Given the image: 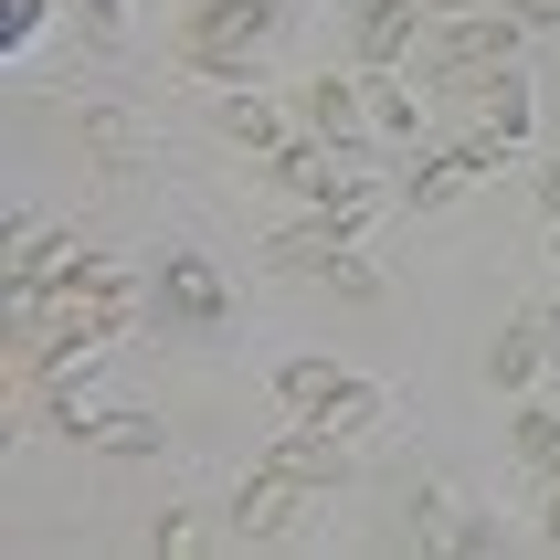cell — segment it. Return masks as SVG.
<instances>
[{
  "label": "cell",
  "instance_id": "15",
  "mask_svg": "<svg viewBox=\"0 0 560 560\" xmlns=\"http://www.w3.org/2000/svg\"><path fill=\"white\" fill-rule=\"evenodd\" d=\"M74 444H95V455H159L170 434H159L149 412H85V434H74Z\"/></svg>",
  "mask_w": 560,
  "mask_h": 560
},
{
  "label": "cell",
  "instance_id": "19",
  "mask_svg": "<svg viewBox=\"0 0 560 560\" xmlns=\"http://www.w3.org/2000/svg\"><path fill=\"white\" fill-rule=\"evenodd\" d=\"M85 43H95V54H117V43H127V0H85Z\"/></svg>",
  "mask_w": 560,
  "mask_h": 560
},
{
  "label": "cell",
  "instance_id": "13",
  "mask_svg": "<svg viewBox=\"0 0 560 560\" xmlns=\"http://www.w3.org/2000/svg\"><path fill=\"white\" fill-rule=\"evenodd\" d=\"M212 127L233 138V149H254V159H276V149H285V117L265 106V95H222V106H212Z\"/></svg>",
  "mask_w": 560,
  "mask_h": 560
},
{
  "label": "cell",
  "instance_id": "5",
  "mask_svg": "<svg viewBox=\"0 0 560 560\" xmlns=\"http://www.w3.org/2000/svg\"><path fill=\"white\" fill-rule=\"evenodd\" d=\"M222 276H212V254H170L159 265V317H180V328H222Z\"/></svg>",
  "mask_w": 560,
  "mask_h": 560
},
{
  "label": "cell",
  "instance_id": "17",
  "mask_svg": "<svg viewBox=\"0 0 560 560\" xmlns=\"http://www.w3.org/2000/svg\"><path fill=\"white\" fill-rule=\"evenodd\" d=\"M508 444H518V466L560 476V412H508Z\"/></svg>",
  "mask_w": 560,
  "mask_h": 560
},
{
  "label": "cell",
  "instance_id": "9",
  "mask_svg": "<svg viewBox=\"0 0 560 560\" xmlns=\"http://www.w3.org/2000/svg\"><path fill=\"white\" fill-rule=\"evenodd\" d=\"M296 498H307L296 476H265V466H254V476H244V498H233V529H244V539H285Z\"/></svg>",
  "mask_w": 560,
  "mask_h": 560
},
{
  "label": "cell",
  "instance_id": "25",
  "mask_svg": "<svg viewBox=\"0 0 560 560\" xmlns=\"http://www.w3.org/2000/svg\"><path fill=\"white\" fill-rule=\"evenodd\" d=\"M434 11H444V22H455V11H476V0H434Z\"/></svg>",
  "mask_w": 560,
  "mask_h": 560
},
{
  "label": "cell",
  "instance_id": "4",
  "mask_svg": "<svg viewBox=\"0 0 560 560\" xmlns=\"http://www.w3.org/2000/svg\"><path fill=\"white\" fill-rule=\"evenodd\" d=\"M498 159H508V149H487V138H455V149H434V159L402 180V201H412V212H444V201H466V190L487 180Z\"/></svg>",
  "mask_w": 560,
  "mask_h": 560
},
{
  "label": "cell",
  "instance_id": "16",
  "mask_svg": "<svg viewBox=\"0 0 560 560\" xmlns=\"http://www.w3.org/2000/svg\"><path fill=\"white\" fill-rule=\"evenodd\" d=\"M539 360H550V349H539V328H529V317H518V328H508V339L487 349V381H498V392H518V381H529Z\"/></svg>",
  "mask_w": 560,
  "mask_h": 560
},
{
  "label": "cell",
  "instance_id": "20",
  "mask_svg": "<svg viewBox=\"0 0 560 560\" xmlns=\"http://www.w3.org/2000/svg\"><path fill=\"white\" fill-rule=\"evenodd\" d=\"M444 508H455L444 487H412V539H455V529H444Z\"/></svg>",
  "mask_w": 560,
  "mask_h": 560
},
{
  "label": "cell",
  "instance_id": "3",
  "mask_svg": "<svg viewBox=\"0 0 560 560\" xmlns=\"http://www.w3.org/2000/svg\"><path fill=\"white\" fill-rule=\"evenodd\" d=\"M508 54H518V11H455L434 32V85L444 74H498Z\"/></svg>",
  "mask_w": 560,
  "mask_h": 560
},
{
  "label": "cell",
  "instance_id": "23",
  "mask_svg": "<svg viewBox=\"0 0 560 560\" xmlns=\"http://www.w3.org/2000/svg\"><path fill=\"white\" fill-rule=\"evenodd\" d=\"M508 11H518V22H539V32L560 22V0H508Z\"/></svg>",
  "mask_w": 560,
  "mask_h": 560
},
{
  "label": "cell",
  "instance_id": "18",
  "mask_svg": "<svg viewBox=\"0 0 560 560\" xmlns=\"http://www.w3.org/2000/svg\"><path fill=\"white\" fill-rule=\"evenodd\" d=\"M371 127H381V138H423V106H412L402 85H381V74H371Z\"/></svg>",
  "mask_w": 560,
  "mask_h": 560
},
{
  "label": "cell",
  "instance_id": "21",
  "mask_svg": "<svg viewBox=\"0 0 560 560\" xmlns=\"http://www.w3.org/2000/svg\"><path fill=\"white\" fill-rule=\"evenodd\" d=\"M32 32H43V0H11L0 11V43H32Z\"/></svg>",
  "mask_w": 560,
  "mask_h": 560
},
{
  "label": "cell",
  "instance_id": "1",
  "mask_svg": "<svg viewBox=\"0 0 560 560\" xmlns=\"http://www.w3.org/2000/svg\"><path fill=\"white\" fill-rule=\"evenodd\" d=\"M276 32L265 0H190L180 22V63L190 74H222V85H254V43Z\"/></svg>",
  "mask_w": 560,
  "mask_h": 560
},
{
  "label": "cell",
  "instance_id": "27",
  "mask_svg": "<svg viewBox=\"0 0 560 560\" xmlns=\"http://www.w3.org/2000/svg\"><path fill=\"white\" fill-rule=\"evenodd\" d=\"M550 254H560V244H550Z\"/></svg>",
  "mask_w": 560,
  "mask_h": 560
},
{
  "label": "cell",
  "instance_id": "12",
  "mask_svg": "<svg viewBox=\"0 0 560 560\" xmlns=\"http://www.w3.org/2000/svg\"><path fill=\"white\" fill-rule=\"evenodd\" d=\"M85 149L106 159V170H138V159L159 149V127H149V117H127V106H85Z\"/></svg>",
  "mask_w": 560,
  "mask_h": 560
},
{
  "label": "cell",
  "instance_id": "10",
  "mask_svg": "<svg viewBox=\"0 0 560 560\" xmlns=\"http://www.w3.org/2000/svg\"><path fill=\"white\" fill-rule=\"evenodd\" d=\"M265 476H296V487H339L349 476V434H285L265 455Z\"/></svg>",
  "mask_w": 560,
  "mask_h": 560
},
{
  "label": "cell",
  "instance_id": "6",
  "mask_svg": "<svg viewBox=\"0 0 560 560\" xmlns=\"http://www.w3.org/2000/svg\"><path fill=\"white\" fill-rule=\"evenodd\" d=\"M296 117H307V138H328V149H349V138L371 127V95H360V85H339V74H317V85L296 95Z\"/></svg>",
  "mask_w": 560,
  "mask_h": 560
},
{
  "label": "cell",
  "instance_id": "24",
  "mask_svg": "<svg viewBox=\"0 0 560 560\" xmlns=\"http://www.w3.org/2000/svg\"><path fill=\"white\" fill-rule=\"evenodd\" d=\"M539 201H550V212H560V159H550V170H539Z\"/></svg>",
  "mask_w": 560,
  "mask_h": 560
},
{
  "label": "cell",
  "instance_id": "7",
  "mask_svg": "<svg viewBox=\"0 0 560 560\" xmlns=\"http://www.w3.org/2000/svg\"><path fill=\"white\" fill-rule=\"evenodd\" d=\"M265 180H285V190H307V201H339V149H328V138H285L276 159H265Z\"/></svg>",
  "mask_w": 560,
  "mask_h": 560
},
{
  "label": "cell",
  "instance_id": "22",
  "mask_svg": "<svg viewBox=\"0 0 560 560\" xmlns=\"http://www.w3.org/2000/svg\"><path fill=\"white\" fill-rule=\"evenodd\" d=\"M539 539H560V476L539 487Z\"/></svg>",
  "mask_w": 560,
  "mask_h": 560
},
{
  "label": "cell",
  "instance_id": "14",
  "mask_svg": "<svg viewBox=\"0 0 560 560\" xmlns=\"http://www.w3.org/2000/svg\"><path fill=\"white\" fill-rule=\"evenodd\" d=\"M265 265H276V276H339V233H328V222H296V233L265 244Z\"/></svg>",
  "mask_w": 560,
  "mask_h": 560
},
{
  "label": "cell",
  "instance_id": "2",
  "mask_svg": "<svg viewBox=\"0 0 560 560\" xmlns=\"http://www.w3.org/2000/svg\"><path fill=\"white\" fill-rule=\"evenodd\" d=\"M276 402L285 412H317V423H339V434H360V423L381 412V392H371V381H339L328 360H285V371H276Z\"/></svg>",
  "mask_w": 560,
  "mask_h": 560
},
{
  "label": "cell",
  "instance_id": "11",
  "mask_svg": "<svg viewBox=\"0 0 560 560\" xmlns=\"http://www.w3.org/2000/svg\"><path fill=\"white\" fill-rule=\"evenodd\" d=\"M412 22H423V0H360V63H371V74H392V63H402V43H412Z\"/></svg>",
  "mask_w": 560,
  "mask_h": 560
},
{
  "label": "cell",
  "instance_id": "8",
  "mask_svg": "<svg viewBox=\"0 0 560 560\" xmlns=\"http://www.w3.org/2000/svg\"><path fill=\"white\" fill-rule=\"evenodd\" d=\"M74 265H85V254H74V233H54V222H22V233H11V285H63Z\"/></svg>",
  "mask_w": 560,
  "mask_h": 560
},
{
  "label": "cell",
  "instance_id": "26",
  "mask_svg": "<svg viewBox=\"0 0 560 560\" xmlns=\"http://www.w3.org/2000/svg\"><path fill=\"white\" fill-rule=\"evenodd\" d=\"M265 11H276V22H285V0H265Z\"/></svg>",
  "mask_w": 560,
  "mask_h": 560
}]
</instances>
